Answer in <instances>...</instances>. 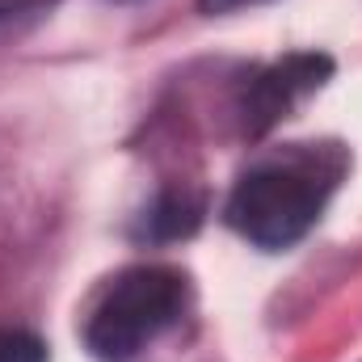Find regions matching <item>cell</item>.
Listing matches in <instances>:
<instances>
[{"label": "cell", "instance_id": "obj_7", "mask_svg": "<svg viewBox=\"0 0 362 362\" xmlns=\"http://www.w3.org/2000/svg\"><path fill=\"white\" fill-rule=\"evenodd\" d=\"M253 4H266V0H198V8L206 17H219V13H240V8H253Z\"/></svg>", "mask_w": 362, "mask_h": 362}, {"label": "cell", "instance_id": "obj_5", "mask_svg": "<svg viewBox=\"0 0 362 362\" xmlns=\"http://www.w3.org/2000/svg\"><path fill=\"white\" fill-rule=\"evenodd\" d=\"M59 0H0V34H17L34 21H42Z\"/></svg>", "mask_w": 362, "mask_h": 362}, {"label": "cell", "instance_id": "obj_1", "mask_svg": "<svg viewBox=\"0 0 362 362\" xmlns=\"http://www.w3.org/2000/svg\"><path fill=\"white\" fill-rule=\"evenodd\" d=\"M346 169L350 156L341 144H291L236 177L223 219L257 249H291L316 228Z\"/></svg>", "mask_w": 362, "mask_h": 362}, {"label": "cell", "instance_id": "obj_4", "mask_svg": "<svg viewBox=\"0 0 362 362\" xmlns=\"http://www.w3.org/2000/svg\"><path fill=\"white\" fill-rule=\"evenodd\" d=\"M202 215H206L202 194H194V189H185V185H181V189H160V194L144 206V215H139V223H135V236H139V240H152V245L181 240V236H194V232H198Z\"/></svg>", "mask_w": 362, "mask_h": 362}, {"label": "cell", "instance_id": "obj_3", "mask_svg": "<svg viewBox=\"0 0 362 362\" xmlns=\"http://www.w3.org/2000/svg\"><path fill=\"white\" fill-rule=\"evenodd\" d=\"M333 76V59L325 51H295V55H282L274 59L270 68H262L245 93H240V131L249 139H262L270 135L282 118H291L312 93H320Z\"/></svg>", "mask_w": 362, "mask_h": 362}, {"label": "cell", "instance_id": "obj_6", "mask_svg": "<svg viewBox=\"0 0 362 362\" xmlns=\"http://www.w3.org/2000/svg\"><path fill=\"white\" fill-rule=\"evenodd\" d=\"M0 362H47V341L25 329H0Z\"/></svg>", "mask_w": 362, "mask_h": 362}, {"label": "cell", "instance_id": "obj_2", "mask_svg": "<svg viewBox=\"0 0 362 362\" xmlns=\"http://www.w3.org/2000/svg\"><path fill=\"white\" fill-rule=\"evenodd\" d=\"M189 312V278L177 266H131L93 303L85 346L101 362H135L148 346L173 333Z\"/></svg>", "mask_w": 362, "mask_h": 362}]
</instances>
